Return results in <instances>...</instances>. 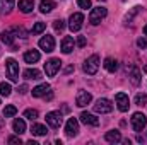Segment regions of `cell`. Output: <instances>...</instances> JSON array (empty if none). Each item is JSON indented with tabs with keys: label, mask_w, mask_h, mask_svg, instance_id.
Instances as JSON below:
<instances>
[{
	"label": "cell",
	"mask_w": 147,
	"mask_h": 145,
	"mask_svg": "<svg viewBox=\"0 0 147 145\" xmlns=\"http://www.w3.org/2000/svg\"><path fill=\"white\" fill-rule=\"evenodd\" d=\"M53 28H55L57 33H62V31L65 29V21H63V19H57V21L53 22Z\"/></svg>",
	"instance_id": "f546056e"
},
{
	"label": "cell",
	"mask_w": 147,
	"mask_h": 145,
	"mask_svg": "<svg viewBox=\"0 0 147 145\" xmlns=\"http://www.w3.org/2000/svg\"><path fill=\"white\" fill-rule=\"evenodd\" d=\"M39 48H41L43 51H46V53H51V51L55 50V39H53V36L46 34V36L41 38V39H39Z\"/></svg>",
	"instance_id": "9c48e42d"
},
{
	"label": "cell",
	"mask_w": 147,
	"mask_h": 145,
	"mask_svg": "<svg viewBox=\"0 0 147 145\" xmlns=\"http://www.w3.org/2000/svg\"><path fill=\"white\" fill-rule=\"evenodd\" d=\"M5 70H7V77L12 82H19V63L14 58L5 60Z\"/></svg>",
	"instance_id": "6da1fadb"
},
{
	"label": "cell",
	"mask_w": 147,
	"mask_h": 145,
	"mask_svg": "<svg viewBox=\"0 0 147 145\" xmlns=\"http://www.w3.org/2000/svg\"><path fill=\"white\" fill-rule=\"evenodd\" d=\"M24 118H28V119H31V121L36 119L38 118V111L36 109H26V111H24Z\"/></svg>",
	"instance_id": "d6a6232c"
},
{
	"label": "cell",
	"mask_w": 147,
	"mask_h": 145,
	"mask_svg": "<svg viewBox=\"0 0 147 145\" xmlns=\"http://www.w3.org/2000/svg\"><path fill=\"white\" fill-rule=\"evenodd\" d=\"M91 101H92V96H91L87 91H79V92H77V99H75V104H77L79 108H84V106H87Z\"/></svg>",
	"instance_id": "8fae6325"
},
{
	"label": "cell",
	"mask_w": 147,
	"mask_h": 145,
	"mask_svg": "<svg viewBox=\"0 0 147 145\" xmlns=\"http://www.w3.org/2000/svg\"><path fill=\"white\" fill-rule=\"evenodd\" d=\"M2 43H5V44H9V46H12V51H16V46H14V31H3L2 34Z\"/></svg>",
	"instance_id": "ac0fdd59"
},
{
	"label": "cell",
	"mask_w": 147,
	"mask_h": 145,
	"mask_svg": "<svg viewBox=\"0 0 147 145\" xmlns=\"http://www.w3.org/2000/svg\"><path fill=\"white\" fill-rule=\"evenodd\" d=\"M14 33H16L17 36L21 34V38H28V31H26V29H22V28H16V29H14Z\"/></svg>",
	"instance_id": "e575fe53"
},
{
	"label": "cell",
	"mask_w": 147,
	"mask_h": 145,
	"mask_svg": "<svg viewBox=\"0 0 147 145\" xmlns=\"http://www.w3.org/2000/svg\"><path fill=\"white\" fill-rule=\"evenodd\" d=\"M144 72H146V73H147V65H146V67H144Z\"/></svg>",
	"instance_id": "b9f144b4"
},
{
	"label": "cell",
	"mask_w": 147,
	"mask_h": 145,
	"mask_svg": "<svg viewBox=\"0 0 147 145\" xmlns=\"http://www.w3.org/2000/svg\"><path fill=\"white\" fill-rule=\"evenodd\" d=\"M12 128H14V132H16L17 135H22V133L26 132V123H24V119H22V118H16L14 123H12Z\"/></svg>",
	"instance_id": "44dd1931"
},
{
	"label": "cell",
	"mask_w": 147,
	"mask_h": 145,
	"mask_svg": "<svg viewBox=\"0 0 147 145\" xmlns=\"http://www.w3.org/2000/svg\"><path fill=\"white\" fill-rule=\"evenodd\" d=\"M24 79H28V80H39L41 79V72L36 70V68H28V70H24Z\"/></svg>",
	"instance_id": "d4e9b609"
},
{
	"label": "cell",
	"mask_w": 147,
	"mask_h": 145,
	"mask_svg": "<svg viewBox=\"0 0 147 145\" xmlns=\"http://www.w3.org/2000/svg\"><path fill=\"white\" fill-rule=\"evenodd\" d=\"M105 140L110 142V144H118V142H121V133L118 130H111L105 135Z\"/></svg>",
	"instance_id": "ffe728a7"
},
{
	"label": "cell",
	"mask_w": 147,
	"mask_h": 145,
	"mask_svg": "<svg viewBox=\"0 0 147 145\" xmlns=\"http://www.w3.org/2000/svg\"><path fill=\"white\" fill-rule=\"evenodd\" d=\"M77 46H79V48H84V46H86V38L84 36L77 38Z\"/></svg>",
	"instance_id": "8d00e7d4"
},
{
	"label": "cell",
	"mask_w": 147,
	"mask_h": 145,
	"mask_svg": "<svg viewBox=\"0 0 147 145\" xmlns=\"http://www.w3.org/2000/svg\"><path fill=\"white\" fill-rule=\"evenodd\" d=\"M135 104L137 106H146L147 104V94H137L135 96Z\"/></svg>",
	"instance_id": "4dcf8cb0"
},
{
	"label": "cell",
	"mask_w": 147,
	"mask_h": 145,
	"mask_svg": "<svg viewBox=\"0 0 147 145\" xmlns=\"http://www.w3.org/2000/svg\"><path fill=\"white\" fill-rule=\"evenodd\" d=\"M115 99H116V106H118V109H120L121 113L128 111V108H130V99H128V96H127L125 92H118Z\"/></svg>",
	"instance_id": "30bf717a"
},
{
	"label": "cell",
	"mask_w": 147,
	"mask_h": 145,
	"mask_svg": "<svg viewBox=\"0 0 147 145\" xmlns=\"http://www.w3.org/2000/svg\"><path fill=\"white\" fill-rule=\"evenodd\" d=\"M39 51L38 50H29V51H26L24 53V62L26 63H36L38 60H39Z\"/></svg>",
	"instance_id": "d6986e66"
},
{
	"label": "cell",
	"mask_w": 147,
	"mask_h": 145,
	"mask_svg": "<svg viewBox=\"0 0 147 145\" xmlns=\"http://www.w3.org/2000/svg\"><path fill=\"white\" fill-rule=\"evenodd\" d=\"M53 9H55V2H53V0H41L39 10H41L43 14H50Z\"/></svg>",
	"instance_id": "603a6c76"
},
{
	"label": "cell",
	"mask_w": 147,
	"mask_h": 145,
	"mask_svg": "<svg viewBox=\"0 0 147 145\" xmlns=\"http://www.w3.org/2000/svg\"><path fill=\"white\" fill-rule=\"evenodd\" d=\"M140 10H142V7H139V5H137V7H134V9H132V10H130V12H128V14L125 15V19H123V22H125V24H128V22H132V19H134V17H135V15H137V14H139Z\"/></svg>",
	"instance_id": "4316f807"
},
{
	"label": "cell",
	"mask_w": 147,
	"mask_h": 145,
	"mask_svg": "<svg viewBox=\"0 0 147 145\" xmlns=\"http://www.w3.org/2000/svg\"><path fill=\"white\" fill-rule=\"evenodd\" d=\"M17 91H19L21 94H26V92H28V85H26V84H22V85H21V87L17 89Z\"/></svg>",
	"instance_id": "f35d334b"
},
{
	"label": "cell",
	"mask_w": 147,
	"mask_h": 145,
	"mask_svg": "<svg viewBox=\"0 0 147 145\" xmlns=\"http://www.w3.org/2000/svg\"><path fill=\"white\" fill-rule=\"evenodd\" d=\"M84 72L87 73V75H94V73L98 72V68H99V56L98 55H91L86 62H84Z\"/></svg>",
	"instance_id": "3957f363"
},
{
	"label": "cell",
	"mask_w": 147,
	"mask_h": 145,
	"mask_svg": "<svg viewBox=\"0 0 147 145\" xmlns=\"http://www.w3.org/2000/svg\"><path fill=\"white\" fill-rule=\"evenodd\" d=\"M34 9V0H19V10L22 14H29Z\"/></svg>",
	"instance_id": "e0dca14e"
},
{
	"label": "cell",
	"mask_w": 147,
	"mask_h": 145,
	"mask_svg": "<svg viewBox=\"0 0 147 145\" xmlns=\"http://www.w3.org/2000/svg\"><path fill=\"white\" fill-rule=\"evenodd\" d=\"M60 68H62V62H60V58H51V60H48V62L45 63V72H46L48 77H55Z\"/></svg>",
	"instance_id": "277c9868"
},
{
	"label": "cell",
	"mask_w": 147,
	"mask_h": 145,
	"mask_svg": "<svg viewBox=\"0 0 147 145\" xmlns=\"http://www.w3.org/2000/svg\"><path fill=\"white\" fill-rule=\"evenodd\" d=\"M65 133H67V137H75V135L79 133V121H77L75 118H70V119L67 121V125H65Z\"/></svg>",
	"instance_id": "7c38bea8"
},
{
	"label": "cell",
	"mask_w": 147,
	"mask_h": 145,
	"mask_svg": "<svg viewBox=\"0 0 147 145\" xmlns=\"http://www.w3.org/2000/svg\"><path fill=\"white\" fill-rule=\"evenodd\" d=\"M82 22H84V15H82L80 12H75V14H72V15H70V19H69V28H70V31H72V33L80 31Z\"/></svg>",
	"instance_id": "8992f818"
},
{
	"label": "cell",
	"mask_w": 147,
	"mask_h": 145,
	"mask_svg": "<svg viewBox=\"0 0 147 145\" xmlns=\"http://www.w3.org/2000/svg\"><path fill=\"white\" fill-rule=\"evenodd\" d=\"M106 14H108V10H106V7H94L92 10H91V14H89V22L92 24V26H98L105 17H106Z\"/></svg>",
	"instance_id": "7a4b0ae2"
},
{
	"label": "cell",
	"mask_w": 147,
	"mask_h": 145,
	"mask_svg": "<svg viewBox=\"0 0 147 145\" xmlns=\"http://www.w3.org/2000/svg\"><path fill=\"white\" fill-rule=\"evenodd\" d=\"M137 46H139V48H146L147 46V38H139V39H137Z\"/></svg>",
	"instance_id": "d590c367"
},
{
	"label": "cell",
	"mask_w": 147,
	"mask_h": 145,
	"mask_svg": "<svg viewBox=\"0 0 147 145\" xmlns=\"http://www.w3.org/2000/svg\"><path fill=\"white\" fill-rule=\"evenodd\" d=\"M74 46H75V43H74V38L70 36H65L63 39H62V51L65 53V55H69V53H72V50H74Z\"/></svg>",
	"instance_id": "9a60e30c"
},
{
	"label": "cell",
	"mask_w": 147,
	"mask_h": 145,
	"mask_svg": "<svg viewBox=\"0 0 147 145\" xmlns=\"http://www.w3.org/2000/svg\"><path fill=\"white\" fill-rule=\"evenodd\" d=\"M144 34H146V36H147V24H146V26H144Z\"/></svg>",
	"instance_id": "60d3db41"
},
{
	"label": "cell",
	"mask_w": 147,
	"mask_h": 145,
	"mask_svg": "<svg viewBox=\"0 0 147 145\" xmlns=\"http://www.w3.org/2000/svg\"><path fill=\"white\" fill-rule=\"evenodd\" d=\"M45 29H46V24H45V22H36V24L33 26V34H41Z\"/></svg>",
	"instance_id": "1f68e13d"
},
{
	"label": "cell",
	"mask_w": 147,
	"mask_h": 145,
	"mask_svg": "<svg viewBox=\"0 0 147 145\" xmlns=\"http://www.w3.org/2000/svg\"><path fill=\"white\" fill-rule=\"evenodd\" d=\"M22 140L19 138V135L17 137H9V144H21Z\"/></svg>",
	"instance_id": "74e56055"
},
{
	"label": "cell",
	"mask_w": 147,
	"mask_h": 145,
	"mask_svg": "<svg viewBox=\"0 0 147 145\" xmlns=\"http://www.w3.org/2000/svg\"><path fill=\"white\" fill-rule=\"evenodd\" d=\"M16 0H0V12L2 14H10L14 9Z\"/></svg>",
	"instance_id": "7402d4cb"
},
{
	"label": "cell",
	"mask_w": 147,
	"mask_h": 145,
	"mask_svg": "<svg viewBox=\"0 0 147 145\" xmlns=\"http://www.w3.org/2000/svg\"><path fill=\"white\" fill-rule=\"evenodd\" d=\"M77 3H79L80 9H91V7H92L91 0H77Z\"/></svg>",
	"instance_id": "836d02e7"
},
{
	"label": "cell",
	"mask_w": 147,
	"mask_h": 145,
	"mask_svg": "<svg viewBox=\"0 0 147 145\" xmlns=\"http://www.w3.org/2000/svg\"><path fill=\"white\" fill-rule=\"evenodd\" d=\"M45 99H46V101H51V99H53V92H51V89L45 94Z\"/></svg>",
	"instance_id": "ab89813d"
},
{
	"label": "cell",
	"mask_w": 147,
	"mask_h": 145,
	"mask_svg": "<svg viewBox=\"0 0 147 145\" xmlns=\"http://www.w3.org/2000/svg\"><path fill=\"white\" fill-rule=\"evenodd\" d=\"M31 133H33V135H36V137H43V135H46V133H48V128H46L45 125L34 123V125L31 126Z\"/></svg>",
	"instance_id": "cb8c5ba5"
},
{
	"label": "cell",
	"mask_w": 147,
	"mask_h": 145,
	"mask_svg": "<svg viewBox=\"0 0 147 145\" xmlns=\"http://www.w3.org/2000/svg\"><path fill=\"white\" fill-rule=\"evenodd\" d=\"M105 68H106L108 72L115 73L118 70V62H116L115 58H106V60H105Z\"/></svg>",
	"instance_id": "484cf974"
},
{
	"label": "cell",
	"mask_w": 147,
	"mask_h": 145,
	"mask_svg": "<svg viewBox=\"0 0 147 145\" xmlns=\"http://www.w3.org/2000/svg\"><path fill=\"white\" fill-rule=\"evenodd\" d=\"M94 111L96 113H101V114H106L113 111V104H111L110 99H98L96 104H94Z\"/></svg>",
	"instance_id": "ba28073f"
},
{
	"label": "cell",
	"mask_w": 147,
	"mask_h": 145,
	"mask_svg": "<svg viewBox=\"0 0 147 145\" xmlns=\"http://www.w3.org/2000/svg\"><path fill=\"white\" fill-rule=\"evenodd\" d=\"M80 121H82L84 125H89V126H98V125H99V119H98L94 114L86 113V111L80 114Z\"/></svg>",
	"instance_id": "5bb4252c"
},
{
	"label": "cell",
	"mask_w": 147,
	"mask_h": 145,
	"mask_svg": "<svg viewBox=\"0 0 147 145\" xmlns=\"http://www.w3.org/2000/svg\"><path fill=\"white\" fill-rule=\"evenodd\" d=\"M10 92H12V87H10V84H7V82H2V84H0V96H3V97H9V96H10Z\"/></svg>",
	"instance_id": "83f0119b"
},
{
	"label": "cell",
	"mask_w": 147,
	"mask_h": 145,
	"mask_svg": "<svg viewBox=\"0 0 147 145\" xmlns=\"http://www.w3.org/2000/svg\"><path fill=\"white\" fill-rule=\"evenodd\" d=\"M127 72H128L130 82H132L134 85H139V84H140V70H139L135 65H130V67H127Z\"/></svg>",
	"instance_id": "4fadbf2b"
},
{
	"label": "cell",
	"mask_w": 147,
	"mask_h": 145,
	"mask_svg": "<svg viewBox=\"0 0 147 145\" xmlns=\"http://www.w3.org/2000/svg\"><path fill=\"white\" fill-rule=\"evenodd\" d=\"M16 114H17V108H16V106H12V104L5 106V109H3V116H5V118H12V116H16Z\"/></svg>",
	"instance_id": "f1b7e54d"
},
{
	"label": "cell",
	"mask_w": 147,
	"mask_h": 145,
	"mask_svg": "<svg viewBox=\"0 0 147 145\" xmlns=\"http://www.w3.org/2000/svg\"><path fill=\"white\" fill-rule=\"evenodd\" d=\"M146 125H147L146 114L144 113H134V116H132V128L135 132H142L146 128Z\"/></svg>",
	"instance_id": "5b68a950"
},
{
	"label": "cell",
	"mask_w": 147,
	"mask_h": 145,
	"mask_svg": "<svg viewBox=\"0 0 147 145\" xmlns=\"http://www.w3.org/2000/svg\"><path fill=\"white\" fill-rule=\"evenodd\" d=\"M50 89H51L50 84H46V82H45V84H39L38 87L33 89V97H45V94H46Z\"/></svg>",
	"instance_id": "2e32d148"
},
{
	"label": "cell",
	"mask_w": 147,
	"mask_h": 145,
	"mask_svg": "<svg viewBox=\"0 0 147 145\" xmlns=\"http://www.w3.org/2000/svg\"><path fill=\"white\" fill-rule=\"evenodd\" d=\"M63 118H62V113L60 111H50L46 114V123L51 126V128H60Z\"/></svg>",
	"instance_id": "52a82bcc"
}]
</instances>
